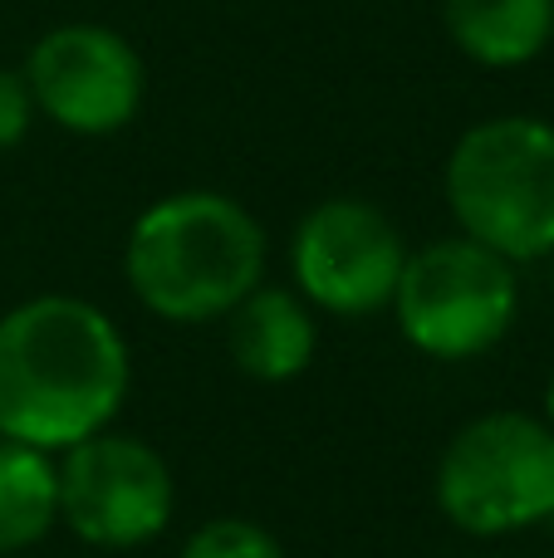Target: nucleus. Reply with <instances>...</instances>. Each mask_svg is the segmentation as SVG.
<instances>
[{
  "mask_svg": "<svg viewBox=\"0 0 554 558\" xmlns=\"http://www.w3.org/2000/svg\"><path fill=\"white\" fill-rule=\"evenodd\" d=\"M128 397V343L98 304L39 294L0 318V436L69 451L108 432Z\"/></svg>",
  "mask_w": 554,
  "mask_h": 558,
  "instance_id": "1",
  "label": "nucleus"
},
{
  "mask_svg": "<svg viewBox=\"0 0 554 558\" xmlns=\"http://www.w3.org/2000/svg\"><path fill=\"white\" fill-rule=\"evenodd\" d=\"M128 289L167 324L226 318L265 275V231L221 192H177L133 221L123 245Z\"/></svg>",
  "mask_w": 554,
  "mask_h": 558,
  "instance_id": "2",
  "label": "nucleus"
},
{
  "mask_svg": "<svg viewBox=\"0 0 554 558\" xmlns=\"http://www.w3.org/2000/svg\"><path fill=\"white\" fill-rule=\"evenodd\" d=\"M447 206L461 235L510 265L554 255V123L506 113L467 128L447 157Z\"/></svg>",
  "mask_w": 554,
  "mask_h": 558,
  "instance_id": "3",
  "label": "nucleus"
},
{
  "mask_svg": "<svg viewBox=\"0 0 554 558\" xmlns=\"http://www.w3.org/2000/svg\"><path fill=\"white\" fill-rule=\"evenodd\" d=\"M437 505L461 534L496 539L554 514V426L530 412H486L447 441Z\"/></svg>",
  "mask_w": 554,
  "mask_h": 558,
  "instance_id": "4",
  "label": "nucleus"
},
{
  "mask_svg": "<svg viewBox=\"0 0 554 558\" xmlns=\"http://www.w3.org/2000/svg\"><path fill=\"white\" fill-rule=\"evenodd\" d=\"M398 328L437 363L481 357L510 333L520 308L516 265L471 235L432 241L408 255L393 289Z\"/></svg>",
  "mask_w": 554,
  "mask_h": 558,
  "instance_id": "5",
  "label": "nucleus"
},
{
  "mask_svg": "<svg viewBox=\"0 0 554 558\" xmlns=\"http://www.w3.org/2000/svg\"><path fill=\"white\" fill-rule=\"evenodd\" d=\"M177 485L167 461L137 436L98 432L59 465V520L94 549H137L172 520Z\"/></svg>",
  "mask_w": 554,
  "mask_h": 558,
  "instance_id": "6",
  "label": "nucleus"
},
{
  "mask_svg": "<svg viewBox=\"0 0 554 558\" xmlns=\"http://www.w3.org/2000/svg\"><path fill=\"white\" fill-rule=\"evenodd\" d=\"M294 284L310 304L329 314H378L393 304L398 275L408 265L398 226L359 196H334L320 202L300 221L290 245Z\"/></svg>",
  "mask_w": 554,
  "mask_h": 558,
  "instance_id": "7",
  "label": "nucleus"
},
{
  "mask_svg": "<svg viewBox=\"0 0 554 558\" xmlns=\"http://www.w3.org/2000/svg\"><path fill=\"white\" fill-rule=\"evenodd\" d=\"M25 84L35 113L64 133L104 137L137 118L143 104V59L108 25H59L29 49Z\"/></svg>",
  "mask_w": 554,
  "mask_h": 558,
  "instance_id": "8",
  "label": "nucleus"
},
{
  "mask_svg": "<svg viewBox=\"0 0 554 558\" xmlns=\"http://www.w3.org/2000/svg\"><path fill=\"white\" fill-rule=\"evenodd\" d=\"M226 318H231L226 343H231L236 367L255 383H294L314 363L320 328H314L310 304L290 289L255 284Z\"/></svg>",
  "mask_w": 554,
  "mask_h": 558,
  "instance_id": "9",
  "label": "nucleus"
},
{
  "mask_svg": "<svg viewBox=\"0 0 554 558\" xmlns=\"http://www.w3.org/2000/svg\"><path fill=\"white\" fill-rule=\"evenodd\" d=\"M451 45L486 69H520L554 39V0H442Z\"/></svg>",
  "mask_w": 554,
  "mask_h": 558,
  "instance_id": "10",
  "label": "nucleus"
},
{
  "mask_svg": "<svg viewBox=\"0 0 554 558\" xmlns=\"http://www.w3.org/2000/svg\"><path fill=\"white\" fill-rule=\"evenodd\" d=\"M59 520V465L49 451L0 436V554L39 544Z\"/></svg>",
  "mask_w": 554,
  "mask_h": 558,
  "instance_id": "11",
  "label": "nucleus"
},
{
  "mask_svg": "<svg viewBox=\"0 0 554 558\" xmlns=\"http://www.w3.org/2000/svg\"><path fill=\"white\" fill-rule=\"evenodd\" d=\"M182 558H285L280 539L251 520H212L186 539Z\"/></svg>",
  "mask_w": 554,
  "mask_h": 558,
  "instance_id": "12",
  "label": "nucleus"
},
{
  "mask_svg": "<svg viewBox=\"0 0 554 558\" xmlns=\"http://www.w3.org/2000/svg\"><path fill=\"white\" fill-rule=\"evenodd\" d=\"M29 118H35V98H29L25 74H10L0 69V153L25 143Z\"/></svg>",
  "mask_w": 554,
  "mask_h": 558,
  "instance_id": "13",
  "label": "nucleus"
},
{
  "mask_svg": "<svg viewBox=\"0 0 554 558\" xmlns=\"http://www.w3.org/2000/svg\"><path fill=\"white\" fill-rule=\"evenodd\" d=\"M545 422L554 426V377H550V387H545Z\"/></svg>",
  "mask_w": 554,
  "mask_h": 558,
  "instance_id": "14",
  "label": "nucleus"
},
{
  "mask_svg": "<svg viewBox=\"0 0 554 558\" xmlns=\"http://www.w3.org/2000/svg\"><path fill=\"white\" fill-rule=\"evenodd\" d=\"M550 260H554V255H550Z\"/></svg>",
  "mask_w": 554,
  "mask_h": 558,
  "instance_id": "15",
  "label": "nucleus"
}]
</instances>
